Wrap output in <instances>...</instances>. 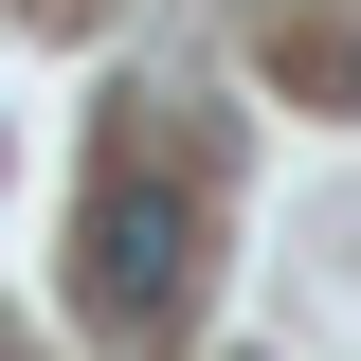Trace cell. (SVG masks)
<instances>
[{
    "label": "cell",
    "mask_w": 361,
    "mask_h": 361,
    "mask_svg": "<svg viewBox=\"0 0 361 361\" xmlns=\"http://www.w3.org/2000/svg\"><path fill=\"white\" fill-rule=\"evenodd\" d=\"M343 90H361V54H343Z\"/></svg>",
    "instance_id": "obj_2"
},
{
    "label": "cell",
    "mask_w": 361,
    "mask_h": 361,
    "mask_svg": "<svg viewBox=\"0 0 361 361\" xmlns=\"http://www.w3.org/2000/svg\"><path fill=\"white\" fill-rule=\"evenodd\" d=\"M180 307H199V199L180 180H109L90 199V325L109 343H163Z\"/></svg>",
    "instance_id": "obj_1"
}]
</instances>
